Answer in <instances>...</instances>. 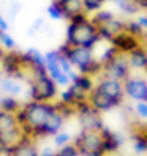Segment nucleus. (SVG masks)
<instances>
[{
  "label": "nucleus",
  "mask_w": 147,
  "mask_h": 156,
  "mask_svg": "<svg viewBox=\"0 0 147 156\" xmlns=\"http://www.w3.org/2000/svg\"><path fill=\"white\" fill-rule=\"evenodd\" d=\"M101 41L97 30V25L92 22L90 14L82 11L76 16H73L68 21L65 43L70 46H84L89 49H95L97 44Z\"/></svg>",
  "instance_id": "1"
},
{
  "label": "nucleus",
  "mask_w": 147,
  "mask_h": 156,
  "mask_svg": "<svg viewBox=\"0 0 147 156\" xmlns=\"http://www.w3.org/2000/svg\"><path fill=\"white\" fill-rule=\"evenodd\" d=\"M59 52L70 58L73 68L76 71L89 74L95 79L98 76H101L103 65H101V62L95 57L94 49L84 48V46H70L68 43L63 41V44L59 46Z\"/></svg>",
  "instance_id": "2"
},
{
  "label": "nucleus",
  "mask_w": 147,
  "mask_h": 156,
  "mask_svg": "<svg viewBox=\"0 0 147 156\" xmlns=\"http://www.w3.org/2000/svg\"><path fill=\"white\" fill-rule=\"evenodd\" d=\"M27 79H29V98L32 101L54 103L59 98V85L48 74L46 68L30 71Z\"/></svg>",
  "instance_id": "3"
},
{
  "label": "nucleus",
  "mask_w": 147,
  "mask_h": 156,
  "mask_svg": "<svg viewBox=\"0 0 147 156\" xmlns=\"http://www.w3.org/2000/svg\"><path fill=\"white\" fill-rule=\"evenodd\" d=\"M24 137V131L17 122L16 114L0 111V148L3 151V156Z\"/></svg>",
  "instance_id": "4"
},
{
  "label": "nucleus",
  "mask_w": 147,
  "mask_h": 156,
  "mask_svg": "<svg viewBox=\"0 0 147 156\" xmlns=\"http://www.w3.org/2000/svg\"><path fill=\"white\" fill-rule=\"evenodd\" d=\"M73 144L76 145V148L81 156H106L105 145H103V137L100 131H84L75 137Z\"/></svg>",
  "instance_id": "5"
},
{
  "label": "nucleus",
  "mask_w": 147,
  "mask_h": 156,
  "mask_svg": "<svg viewBox=\"0 0 147 156\" xmlns=\"http://www.w3.org/2000/svg\"><path fill=\"white\" fill-rule=\"evenodd\" d=\"M76 117L81 129L84 131H101L105 126L101 112L92 106L89 99L76 106Z\"/></svg>",
  "instance_id": "6"
},
{
  "label": "nucleus",
  "mask_w": 147,
  "mask_h": 156,
  "mask_svg": "<svg viewBox=\"0 0 147 156\" xmlns=\"http://www.w3.org/2000/svg\"><path fill=\"white\" fill-rule=\"evenodd\" d=\"M133 74V69L130 66L128 62V55L127 54H120L119 52L114 58H111L109 62L103 63V69H101V76L106 77H112L117 80H125Z\"/></svg>",
  "instance_id": "7"
},
{
  "label": "nucleus",
  "mask_w": 147,
  "mask_h": 156,
  "mask_svg": "<svg viewBox=\"0 0 147 156\" xmlns=\"http://www.w3.org/2000/svg\"><path fill=\"white\" fill-rule=\"evenodd\" d=\"M0 66H2L3 73L10 77L16 79H24L27 76V69L22 62V52L14 51H6L3 58L0 60Z\"/></svg>",
  "instance_id": "8"
},
{
  "label": "nucleus",
  "mask_w": 147,
  "mask_h": 156,
  "mask_svg": "<svg viewBox=\"0 0 147 156\" xmlns=\"http://www.w3.org/2000/svg\"><path fill=\"white\" fill-rule=\"evenodd\" d=\"M123 91L125 98L130 101H147V77L131 74L123 80Z\"/></svg>",
  "instance_id": "9"
},
{
  "label": "nucleus",
  "mask_w": 147,
  "mask_h": 156,
  "mask_svg": "<svg viewBox=\"0 0 147 156\" xmlns=\"http://www.w3.org/2000/svg\"><path fill=\"white\" fill-rule=\"evenodd\" d=\"M95 87L100 88L101 91H105L106 95H109L111 98H114L119 104H123L125 99V91H123V82L117 80L112 77H106V76H98Z\"/></svg>",
  "instance_id": "10"
},
{
  "label": "nucleus",
  "mask_w": 147,
  "mask_h": 156,
  "mask_svg": "<svg viewBox=\"0 0 147 156\" xmlns=\"http://www.w3.org/2000/svg\"><path fill=\"white\" fill-rule=\"evenodd\" d=\"M125 29V19L123 17H119V16H114L111 19H108L105 22H100L97 24V30H98V35L101 41H111L117 33L123 32Z\"/></svg>",
  "instance_id": "11"
},
{
  "label": "nucleus",
  "mask_w": 147,
  "mask_h": 156,
  "mask_svg": "<svg viewBox=\"0 0 147 156\" xmlns=\"http://www.w3.org/2000/svg\"><path fill=\"white\" fill-rule=\"evenodd\" d=\"M57 99L60 101V103L76 109L78 104H81V103H84V101L89 99V93H87V91H84L82 88H79L78 85L70 84L68 87H65L62 91H59V98Z\"/></svg>",
  "instance_id": "12"
},
{
  "label": "nucleus",
  "mask_w": 147,
  "mask_h": 156,
  "mask_svg": "<svg viewBox=\"0 0 147 156\" xmlns=\"http://www.w3.org/2000/svg\"><path fill=\"white\" fill-rule=\"evenodd\" d=\"M89 103L94 106L95 109H98L101 114L103 112H109V111H112V109L122 106V104H119L114 98L106 95L105 91H101V90L97 88V87H94V90L89 93Z\"/></svg>",
  "instance_id": "13"
},
{
  "label": "nucleus",
  "mask_w": 147,
  "mask_h": 156,
  "mask_svg": "<svg viewBox=\"0 0 147 156\" xmlns=\"http://www.w3.org/2000/svg\"><path fill=\"white\" fill-rule=\"evenodd\" d=\"M109 44L114 46V48L120 52V54H130L131 51H134L136 48H139L141 46V40L136 38V36L127 33L125 30L117 33L114 38L109 41Z\"/></svg>",
  "instance_id": "14"
},
{
  "label": "nucleus",
  "mask_w": 147,
  "mask_h": 156,
  "mask_svg": "<svg viewBox=\"0 0 147 156\" xmlns=\"http://www.w3.org/2000/svg\"><path fill=\"white\" fill-rule=\"evenodd\" d=\"M100 133H101V137H103V145H105L106 154L116 153L123 145V137L119 134V133L112 131L111 128H108L106 125L103 126V129L100 131Z\"/></svg>",
  "instance_id": "15"
},
{
  "label": "nucleus",
  "mask_w": 147,
  "mask_h": 156,
  "mask_svg": "<svg viewBox=\"0 0 147 156\" xmlns=\"http://www.w3.org/2000/svg\"><path fill=\"white\" fill-rule=\"evenodd\" d=\"M22 62L24 66L27 69V74L33 69H40V68H46V62H44V54L40 52L38 49H27L25 52H22Z\"/></svg>",
  "instance_id": "16"
},
{
  "label": "nucleus",
  "mask_w": 147,
  "mask_h": 156,
  "mask_svg": "<svg viewBox=\"0 0 147 156\" xmlns=\"http://www.w3.org/2000/svg\"><path fill=\"white\" fill-rule=\"evenodd\" d=\"M5 156H40V151L35 145V139L32 137H24V139L14 145Z\"/></svg>",
  "instance_id": "17"
},
{
  "label": "nucleus",
  "mask_w": 147,
  "mask_h": 156,
  "mask_svg": "<svg viewBox=\"0 0 147 156\" xmlns=\"http://www.w3.org/2000/svg\"><path fill=\"white\" fill-rule=\"evenodd\" d=\"M65 120H67V118L63 117L59 111H56L49 117V120L46 122V125L43 126L40 139H43V137H52L54 134H57L59 131H62L63 125H65Z\"/></svg>",
  "instance_id": "18"
},
{
  "label": "nucleus",
  "mask_w": 147,
  "mask_h": 156,
  "mask_svg": "<svg viewBox=\"0 0 147 156\" xmlns=\"http://www.w3.org/2000/svg\"><path fill=\"white\" fill-rule=\"evenodd\" d=\"M128 55V62H130V66L133 71H147V49L141 44L139 48H136L134 51H131Z\"/></svg>",
  "instance_id": "19"
},
{
  "label": "nucleus",
  "mask_w": 147,
  "mask_h": 156,
  "mask_svg": "<svg viewBox=\"0 0 147 156\" xmlns=\"http://www.w3.org/2000/svg\"><path fill=\"white\" fill-rule=\"evenodd\" d=\"M62 11H63V17L67 21H70L73 16H76L79 13L84 11V5H82V0H57Z\"/></svg>",
  "instance_id": "20"
},
{
  "label": "nucleus",
  "mask_w": 147,
  "mask_h": 156,
  "mask_svg": "<svg viewBox=\"0 0 147 156\" xmlns=\"http://www.w3.org/2000/svg\"><path fill=\"white\" fill-rule=\"evenodd\" d=\"M0 88H2L3 93L11 95V96H19L24 91V85H22L21 79L10 77V76H6L5 79H2V82H0Z\"/></svg>",
  "instance_id": "21"
},
{
  "label": "nucleus",
  "mask_w": 147,
  "mask_h": 156,
  "mask_svg": "<svg viewBox=\"0 0 147 156\" xmlns=\"http://www.w3.org/2000/svg\"><path fill=\"white\" fill-rule=\"evenodd\" d=\"M109 3H112L119 11L127 17H133L139 13V8L134 5L133 0H108Z\"/></svg>",
  "instance_id": "22"
},
{
  "label": "nucleus",
  "mask_w": 147,
  "mask_h": 156,
  "mask_svg": "<svg viewBox=\"0 0 147 156\" xmlns=\"http://www.w3.org/2000/svg\"><path fill=\"white\" fill-rule=\"evenodd\" d=\"M95 82H97L95 77H92V76H89V74H84V73H78L76 79L73 80L71 84H75V85H78L79 88H82L84 91L90 93V91L94 90V87H95Z\"/></svg>",
  "instance_id": "23"
},
{
  "label": "nucleus",
  "mask_w": 147,
  "mask_h": 156,
  "mask_svg": "<svg viewBox=\"0 0 147 156\" xmlns=\"http://www.w3.org/2000/svg\"><path fill=\"white\" fill-rule=\"evenodd\" d=\"M21 106L22 104L16 99V96H11V95H6L0 99V111H3V112L16 114L21 109Z\"/></svg>",
  "instance_id": "24"
},
{
  "label": "nucleus",
  "mask_w": 147,
  "mask_h": 156,
  "mask_svg": "<svg viewBox=\"0 0 147 156\" xmlns=\"http://www.w3.org/2000/svg\"><path fill=\"white\" fill-rule=\"evenodd\" d=\"M127 33H130V35H133V36H136V38H142V35H144V29L136 22V19H125V29H123Z\"/></svg>",
  "instance_id": "25"
},
{
  "label": "nucleus",
  "mask_w": 147,
  "mask_h": 156,
  "mask_svg": "<svg viewBox=\"0 0 147 156\" xmlns=\"http://www.w3.org/2000/svg\"><path fill=\"white\" fill-rule=\"evenodd\" d=\"M46 13H48V16L51 17L52 21H62V19H65V17H63V11H62V8H60L57 0H52V2L48 5Z\"/></svg>",
  "instance_id": "26"
},
{
  "label": "nucleus",
  "mask_w": 147,
  "mask_h": 156,
  "mask_svg": "<svg viewBox=\"0 0 147 156\" xmlns=\"http://www.w3.org/2000/svg\"><path fill=\"white\" fill-rule=\"evenodd\" d=\"M106 2L108 0H82V5H84V11L92 16L94 13L101 10Z\"/></svg>",
  "instance_id": "27"
},
{
  "label": "nucleus",
  "mask_w": 147,
  "mask_h": 156,
  "mask_svg": "<svg viewBox=\"0 0 147 156\" xmlns=\"http://www.w3.org/2000/svg\"><path fill=\"white\" fill-rule=\"evenodd\" d=\"M0 46L5 51H14L16 49V40L8 33V30H0Z\"/></svg>",
  "instance_id": "28"
},
{
  "label": "nucleus",
  "mask_w": 147,
  "mask_h": 156,
  "mask_svg": "<svg viewBox=\"0 0 147 156\" xmlns=\"http://www.w3.org/2000/svg\"><path fill=\"white\" fill-rule=\"evenodd\" d=\"M133 112L141 122H147V101H134Z\"/></svg>",
  "instance_id": "29"
},
{
  "label": "nucleus",
  "mask_w": 147,
  "mask_h": 156,
  "mask_svg": "<svg viewBox=\"0 0 147 156\" xmlns=\"http://www.w3.org/2000/svg\"><path fill=\"white\" fill-rule=\"evenodd\" d=\"M52 142H54V145H56L57 148H60V147H63V145H67V144L71 142V136L67 131H59L57 134L52 136Z\"/></svg>",
  "instance_id": "30"
},
{
  "label": "nucleus",
  "mask_w": 147,
  "mask_h": 156,
  "mask_svg": "<svg viewBox=\"0 0 147 156\" xmlns=\"http://www.w3.org/2000/svg\"><path fill=\"white\" fill-rule=\"evenodd\" d=\"M57 156H81V154L76 148V145L73 142H70V144L60 147V148L57 150Z\"/></svg>",
  "instance_id": "31"
},
{
  "label": "nucleus",
  "mask_w": 147,
  "mask_h": 156,
  "mask_svg": "<svg viewBox=\"0 0 147 156\" xmlns=\"http://www.w3.org/2000/svg\"><path fill=\"white\" fill-rule=\"evenodd\" d=\"M117 54H119V51H117V49L114 48V46H111V44H109L108 48H106V49L103 51L101 57H98V60L101 62V65H103V63H106V62H109L111 58H114V57L117 55Z\"/></svg>",
  "instance_id": "32"
},
{
  "label": "nucleus",
  "mask_w": 147,
  "mask_h": 156,
  "mask_svg": "<svg viewBox=\"0 0 147 156\" xmlns=\"http://www.w3.org/2000/svg\"><path fill=\"white\" fill-rule=\"evenodd\" d=\"M60 68H62V71L63 73H67V74H68V73L70 71H73V69H75V68H73V65H71V62H70V58L67 57V55H63V54H60Z\"/></svg>",
  "instance_id": "33"
},
{
  "label": "nucleus",
  "mask_w": 147,
  "mask_h": 156,
  "mask_svg": "<svg viewBox=\"0 0 147 156\" xmlns=\"http://www.w3.org/2000/svg\"><path fill=\"white\" fill-rule=\"evenodd\" d=\"M136 22L139 24L144 30H147V11H139L136 16H134Z\"/></svg>",
  "instance_id": "34"
},
{
  "label": "nucleus",
  "mask_w": 147,
  "mask_h": 156,
  "mask_svg": "<svg viewBox=\"0 0 147 156\" xmlns=\"http://www.w3.org/2000/svg\"><path fill=\"white\" fill-rule=\"evenodd\" d=\"M40 156H57V150L51 145H46L40 150Z\"/></svg>",
  "instance_id": "35"
},
{
  "label": "nucleus",
  "mask_w": 147,
  "mask_h": 156,
  "mask_svg": "<svg viewBox=\"0 0 147 156\" xmlns=\"http://www.w3.org/2000/svg\"><path fill=\"white\" fill-rule=\"evenodd\" d=\"M133 2L139 8V11H147V0H133Z\"/></svg>",
  "instance_id": "36"
},
{
  "label": "nucleus",
  "mask_w": 147,
  "mask_h": 156,
  "mask_svg": "<svg viewBox=\"0 0 147 156\" xmlns=\"http://www.w3.org/2000/svg\"><path fill=\"white\" fill-rule=\"evenodd\" d=\"M10 29V24H8V21L5 19L3 16H0V30H8Z\"/></svg>",
  "instance_id": "37"
},
{
  "label": "nucleus",
  "mask_w": 147,
  "mask_h": 156,
  "mask_svg": "<svg viewBox=\"0 0 147 156\" xmlns=\"http://www.w3.org/2000/svg\"><path fill=\"white\" fill-rule=\"evenodd\" d=\"M141 44H142L144 48L147 49V30L144 32V35H142V38H141Z\"/></svg>",
  "instance_id": "38"
},
{
  "label": "nucleus",
  "mask_w": 147,
  "mask_h": 156,
  "mask_svg": "<svg viewBox=\"0 0 147 156\" xmlns=\"http://www.w3.org/2000/svg\"><path fill=\"white\" fill-rule=\"evenodd\" d=\"M145 77H147V74H145Z\"/></svg>",
  "instance_id": "39"
}]
</instances>
